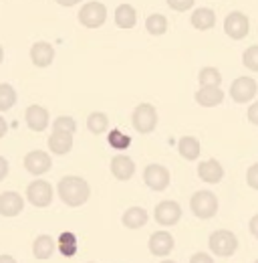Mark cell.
<instances>
[{"mask_svg": "<svg viewBox=\"0 0 258 263\" xmlns=\"http://www.w3.org/2000/svg\"><path fill=\"white\" fill-rule=\"evenodd\" d=\"M57 191H59V198L67 206H73V209L85 204L91 197V186L81 176H63L59 180Z\"/></svg>", "mask_w": 258, "mask_h": 263, "instance_id": "cell-1", "label": "cell"}, {"mask_svg": "<svg viewBox=\"0 0 258 263\" xmlns=\"http://www.w3.org/2000/svg\"><path fill=\"white\" fill-rule=\"evenodd\" d=\"M208 245H210V251L214 255H218V257H230L238 249V237L232 231L218 229L210 235Z\"/></svg>", "mask_w": 258, "mask_h": 263, "instance_id": "cell-2", "label": "cell"}, {"mask_svg": "<svg viewBox=\"0 0 258 263\" xmlns=\"http://www.w3.org/2000/svg\"><path fill=\"white\" fill-rule=\"evenodd\" d=\"M190 209L198 219H212L218 213V197L212 191H198L190 198Z\"/></svg>", "mask_w": 258, "mask_h": 263, "instance_id": "cell-3", "label": "cell"}, {"mask_svg": "<svg viewBox=\"0 0 258 263\" xmlns=\"http://www.w3.org/2000/svg\"><path fill=\"white\" fill-rule=\"evenodd\" d=\"M131 124H133V128L139 132V134H149V132H154L156 126H158V109H156L152 103H139V105L133 109Z\"/></svg>", "mask_w": 258, "mask_h": 263, "instance_id": "cell-4", "label": "cell"}, {"mask_svg": "<svg viewBox=\"0 0 258 263\" xmlns=\"http://www.w3.org/2000/svg\"><path fill=\"white\" fill-rule=\"evenodd\" d=\"M107 21V8L103 2H87L79 10V23L85 29H99Z\"/></svg>", "mask_w": 258, "mask_h": 263, "instance_id": "cell-5", "label": "cell"}, {"mask_svg": "<svg viewBox=\"0 0 258 263\" xmlns=\"http://www.w3.org/2000/svg\"><path fill=\"white\" fill-rule=\"evenodd\" d=\"M27 200L31 202L32 206H38V209H45L53 202V186L51 182L38 178V180H32L27 189Z\"/></svg>", "mask_w": 258, "mask_h": 263, "instance_id": "cell-6", "label": "cell"}, {"mask_svg": "<svg viewBox=\"0 0 258 263\" xmlns=\"http://www.w3.org/2000/svg\"><path fill=\"white\" fill-rule=\"evenodd\" d=\"M248 31H250V21H248V16L244 12L234 10L224 18V33L230 39L240 41V39H244L248 34Z\"/></svg>", "mask_w": 258, "mask_h": 263, "instance_id": "cell-7", "label": "cell"}, {"mask_svg": "<svg viewBox=\"0 0 258 263\" xmlns=\"http://www.w3.org/2000/svg\"><path fill=\"white\" fill-rule=\"evenodd\" d=\"M143 180H145V184H147L152 191L161 193V191H165V189L169 186L171 176H169V170H167L165 166L149 164V166H145V170H143Z\"/></svg>", "mask_w": 258, "mask_h": 263, "instance_id": "cell-8", "label": "cell"}, {"mask_svg": "<svg viewBox=\"0 0 258 263\" xmlns=\"http://www.w3.org/2000/svg\"><path fill=\"white\" fill-rule=\"evenodd\" d=\"M154 217H156V221L160 223L161 227H174L182 219V206L176 200H161L160 204L156 206Z\"/></svg>", "mask_w": 258, "mask_h": 263, "instance_id": "cell-9", "label": "cell"}, {"mask_svg": "<svg viewBox=\"0 0 258 263\" xmlns=\"http://www.w3.org/2000/svg\"><path fill=\"white\" fill-rule=\"evenodd\" d=\"M256 89H258L256 81L252 77L242 75V77H238L230 85V98L234 99L236 103H248L250 99L256 96Z\"/></svg>", "mask_w": 258, "mask_h": 263, "instance_id": "cell-10", "label": "cell"}, {"mask_svg": "<svg viewBox=\"0 0 258 263\" xmlns=\"http://www.w3.org/2000/svg\"><path fill=\"white\" fill-rule=\"evenodd\" d=\"M51 166H53L51 156L47 152H42V150H32L25 156V170L34 174V176H40V174L49 172Z\"/></svg>", "mask_w": 258, "mask_h": 263, "instance_id": "cell-11", "label": "cell"}, {"mask_svg": "<svg viewBox=\"0 0 258 263\" xmlns=\"http://www.w3.org/2000/svg\"><path fill=\"white\" fill-rule=\"evenodd\" d=\"M174 245H176V241L167 231H156L147 241V247H149L152 255H156V257L169 255L174 251Z\"/></svg>", "mask_w": 258, "mask_h": 263, "instance_id": "cell-12", "label": "cell"}, {"mask_svg": "<svg viewBox=\"0 0 258 263\" xmlns=\"http://www.w3.org/2000/svg\"><path fill=\"white\" fill-rule=\"evenodd\" d=\"M25 209V198L14 191H6L0 195V215L2 217H16Z\"/></svg>", "mask_w": 258, "mask_h": 263, "instance_id": "cell-13", "label": "cell"}, {"mask_svg": "<svg viewBox=\"0 0 258 263\" xmlns=\"http://www.w3.org/2000/svg\"><path fill=\"white\" fill-rule=\"evenodd\" d=\"M55 59V47L47 41H38L31 47V61L36 67H49Z\"/></svg>", "mask_w": 258, "mask_h": 263, "instance_id": "cell-14", "label": "cell"}, {"mask_svg": "<svg viewBox=\"0 0 258 263\" xmlns=\"http://www.w3.org/2000/svg\"><path fill=\"white\" fill-rule=\"evenodd\" d=\"M25 122L32 132H45L49 126V111L40 105H29L25 111Z\"/></svg>", "mask_w": 258, "mask_h": 263, "instance_id": "cell-15", "label": "cell"}, {"mask_svg": "<svg viewBox=\"0 0 258 263\" xmlns=\"http://www.w3.org/2000/svg\"><path fill=\"white\" fill-rule=\"evenodd\" d=\"M198 174H200V178L204 180V182H208V184H218L222 178H224V168L222 164L218 162V160H204V162H200L198 164Z\"/></svg>", "mask_w": 258, "mask_h": 263, "instance_id": "cell-16", "label": "cell"}, {"mask_svg": "<svg viewBox=\"0 0 258 263\" xmlns=\"http://www.w3.org/2000/svg\"><path fill=\"white\" fill-rule=\"evenodd\" d=\"M111 174L117 180H129L135 174V162L129 156L117 154V156L111 158Z\"/></svg>", "mask_w": 258, "mask_h": 263, "instance_id": "cell-17", "label": "cell"}, {"mask_svg": "<svg viewBox=\"0 0 258 263\" xmlns=\"http://www.w3.org/2000/svg\"><path fill=\"white\" fill-rule=\"evenodd\" d=\"M49 150L57 156H63V154H69L71 148H73V136L71 134H63V132H53L49 136Z\"/></svg>", "mask_w": 258, "mask_h": 263, "instance_id": "cell-18", "label": "cell"}, {"mask_svg": "<svg viewBox=\"0 0 258 263\" xmlns=\"http://www.w3.org/2000/svg\"><path fill=\"white\" fill-rule=\"evenodd\" d=\"M196 101L202 107H216L224 101V91L220 87H200L196 91Z\"/></svg>", "mask_w": 258, "mask_h": 263, "instance_id": "cell-19", "label": "cell"}, {"mask_svg": "<svg viewBox=\"0 0 258 263\" xmlns=\"http://www.w3.org/2000/svg\"><path fill=\"white\" fill-rule=\"evenodd\" d=\"M147 211L145 209H141V206H129L127 211L123 213V217H121V223L127 227V229H141V227H145L147 225Z\"/></svg>", "mask_w": 258, "mask_h": 263, "instance_id": "cell-20", "label": "cell"}, {"mask_svg": "<svg viewBox=\"0 0 258 263\" xmlns=\"http://www.w3.org/2000/svg\"><path fill=\"white\" fill-rule=\"evenodd\" d=\"M55 249H57V243H55V239L51 235H38L34 239V243H32V255L36 259H49V257H53Z\"/></svg>", "mask_w": 258, "mask_h": 263, "instance_id": "cell-21", "label": "cell"}, {"mask_svg": "<svg viewBox=\"0 0 258 263\" xmlns=\"http://www.w3.org/2000/svg\"><path fill=\"white\" fill-rule=\"evenodd\" d=\"M192 27L198 31H210L216 25V14L212 8H196L190 16Z\"/></svg>", "mask_w": 258, "mask_h": 263, "instance_id": "cell-22", "label": "cell"}, {"mask_svg": "<svg viewBox=\"0 0 258 263\" xmlns=\"http://www.w3.org/2000/svg\"><path fill=\"white\" fill-rule=\"evenodd\" d=\"M115 25L119 29H133L137 25V12L131 4H121L115 10Z\"/></svg>", "mask_w": 258, "mask_h": 263, "instance_id": "cell-23", "label": "cell"}, {"mask_svg": "<svg viewBox=\"0 0 258 263\" xmlns=\"http://www.w3.org/2000/svg\"><path fill=\"white\" fill-rule=\"evenodd\" d=\"M178 150H180V156L186 158V160H198L200 158V152H202V146L198 142V138L193 136H184L178 144Z\"/></svg>", "mask_w": 258, "mask_h": 263, "instance_id": "cell-24", "label": "cell"}, {"mask_svg": "<svg viewBox=\"0 0 258 263\" xmlns=\"http://www.w3.org/2000/svg\"><path fill=\"white\" fill-rule=\"evenodd\" d=\"M57 249L63 257H73L77 253V237L71 231H64L57 239Z\"/></svg>", "mask_w": 258, "mask_h": 263, "instance_id": "cell-25", "label": "cell"}, {"mask_svg": "<svg viewBox=\"0 0 258 263\" xmlns=\"http://www.w3.org/2000/svg\"><path fill=\"white\" fill-rule=\"evenodd\" d=\"M198 79H200V87H220L222 83V75L216 67H204Z\"/></svg>", "mask_w": 258, "mask_h": 263, "instance_id": "cell-26", "label": "cell"}, {"mask_svg": "<svg viewBox=\"0 0 258 263\" xmlns=\"http://www.w3.org/2000/svg\"><path fill=\"white\" fill-rule=\"evenodd\" d=\"M145 31L154 36H160V34H165L167 31V18L163 14H149L145 18Z\"/></svg>", "mask_w": 258, "mask_h": 263, "instance_id": "cell-27", "label": "cell"}, {"mask_svg": "<svg viewBox=\"0 0 258 263\" xmlns=\"http://www.w3.org/2000/svg\"><path fill=\"white\" fill-rule=\"evenodd\" d=\"M87 128L91 134H103V132H107L109 128V118L103 114V111H93V114H89V118H87Z\"/></svg>", "mask_w": 258, "mask_h": 263, "instance_id": "cell-28", "label": "cell"}, {"mask_svg": "<svg viewBox=\"0 0 258 263\" xmlns=\"http://www.w3.org/2000/svg\"><path fill=\"white\" fill-rule=\"evenodd\" d=\"M16 103V91L8 83H0V111H8Z\"/></svg>", "mask_w": 258, "mask_h": 263, "instance_id": "cell-29", "label": "cell"}, {"mask_svg": "<svg viewBox=\"0 0 258 263\" xmlns=\"http://www.w3.org/2000/svg\"><path fill=\"white\" fill-rule=\"evenodd\" d=\"M107 142H109V144H111V148H115V150H127L129 146H131V138H129L127 134H123L121 130L109 132Z\"/></svg>", "mask_w": 258, "mask_h": 263, "instance_id": "cell-30", "label": "cell"}, {"mask_svg": "<svg viewBox=\"0 0 258 263\" xmlns=\"http://www.w3.org/2000/svg\"><path fill=\"white\" fill-rule=\"evenodd\" d=\"M75 130H77V122L73 118H69V116L57 118L55 124H53V132H63V134H71L73 136Z\"/></svg>", "mask_w": 258, "mask_h": 263, "instance_id": "cell-31", "label": "cell"}, {"mask_svg": "<svg viewBox=\"0 0 258 263\" xmlns=\"http://www.w3.org/2000/svg\"><path fill=\"white\" fill-rule=\"evenodd\" d=\"M242 63H244L246 69L256 71L258 73V45H252V47H248V49L244 51V55H242Z\"/></svg>", "mask_w": 258, "mask_h": 263, "instance_id": "cell-32", "label": "cell"}, {"mask_svg": "<svg viewBox=\"0 0 258 263\" xmlns=\"http://www.w3.org/2000/svg\"><path fill=\"white\" fill-rule=\"evenodd\" d=\"M165 2H167V6L174 8V10H178V12H186V10L192 8L196 0H165Z\"/></svg>", "mask_w": 258, "mask_h": 263, "instance_id": "cell-33", "label": "cell"}, {"mask_svg": "<svg viewBox=\"0 0 258 263\" xmlns=\"http://www.w3.org/2000/svg\"><path fill=\"white\" fill-rule=\"evenodd\" d=\"M246 182H248L250 189L258 191V162L248 168V172H246Z\"/></svg>", "mask_w": 258, "mask_h": 263, "instance_id": "cell-34", "label": "cell"}, {"mask_svg": "<svg viewBox=\"0 0 258 263\" xmlns=\"http://www.w3.org/2000/svg\"><path fill=\"white\" fill-rule=\"evenodd\" d=\"M190 263H214V259H212L208 253L198 251V253H193L192 257H190Z\"/></svg>", "mask_w": 258, "mask_h": 263, "instance_id": "cell-35", "label": "cell"}, {"mask_svg": "<svg viewBox=\"0 0 258 263\" xmlns=\"http://www.w3.org/2000/svg\"><path fill=\"white\" fill-rule=\"evenodd\" d=\"M248 122L258 126V101H254V103L250 105V109H248Z\"/></svg>", "mask_w": 258, "mask_h": 263, "instance_id": "cell-36", "label": "cell"}, {"mask_svg": "<svg viewBox=\"0 0 258 263\" xmlns=\"http://www.w3.org/2000/svg\"><path fill=\"white\" fill-rule=\"evenodd\" d=\"M6 174H8V160L4 156H0V182L6 178Z\"/></svg>", "mask_w": 258, "mask_h": 263, "instance_id": "cell-37", "label": "cell"}, {"mask_svg": "<svg viewBox=\"0 0 258 263\" xmlns=\"http://www.w3.org/2000/svg\"><path fill=\"white\" fill-rule=\"evenodd\" d=\"M248 229H250V235L258 239V215H254V217L250 219V223H248Z\"/></svg>", "mask_w": 258, "mask_h": 263, "instance_id": "cell-38", "label": "cell"}, {"mask_svg": "<svg viewBox=\"0 0 258 263\" xmlns=\"http://www.w3.org/2000/svg\"><path fill=\"white\" fill-rule=\"evenodd\" d=\"M6 132H8V124H6V120L0 116V138H4Z\"/></svg>", "mask_w": 258, "mask_h": 263, "instance_id": "cell-39", "label": "cell"}, {"mask_svg": "<svg viewBox=\"0 0 258 263\" xmlns=\"http://www.w3.org/2000/svg\"><path fill=\"white\" fill-rule=\"evenodd\" d=\"M57 4H61V6H75V4H79L81 0H55Z\"/></svg>", "mask_w": 258, "mask_h": 263, "instance_id": "cell-40", "label": "cell"}, {"mask_svg": "<svg viewBox=\"0 0 258 263\" xmlns=\"http://www.w3.org/2000/svg\"><path fill=\"white\" fill-rule=\"evenodd\" d=\"M0 263H16L12 255H0Z\"/></svg>", "mask_w": 258, "mask_h": 263, "instance_id": "cell-41", "label": "cell"}, {"mask_svg": "<svg viewBox=\"0 0 258 263\" xmlns=\"http://www.w3.org/2000/svg\"><path fill=\"white\" fill-rule=\"evenodd\" d=\"M2 59H4V49L0 47V63H2Z\"/></svg>", "mask_w": 258, "mask_h": 263, "instance_id": "cell-42", "label": "cell"}, {"mask_svg": "<svg viewBox=\"0 0 258 263\" xmlns=\"http://www.w3.org/2000/svg\"><path fill=\"white\" fill-rule=\"evenodd\" d=\"M161 263H176V261H171V259H163Z\"/></svg>", "mask_w": 258, "mask_h": 263, "instance_id": "cell-43", "label": "cell"}, {"mask_svg": "<svg viewBox=\"0 0 258 263\" xmlns=\"http://www.w3.org/2000/svg\"><path fill=\"white\" fill-rule=\"evenodd\" d=\"M254 263H258V259H256V261H254Z\"/></svg>", "mask_w": 258, "mask_h": 263, "instance_id": "cell-44", "label": "cell"}, {"mask_svg": "<svg viewBox=\"0 0 258 263\" xmlns=\"http://www.w3.org/2000/svg\"><path fill=\"white\" fill-rule=\"evenodd\" d=\"M89 263H93V261H89Z\"/></svg>", "mask_w": 258, "mask_h": 263, "instance_id": "cell-45", "label": "cell"}]
</instances>
